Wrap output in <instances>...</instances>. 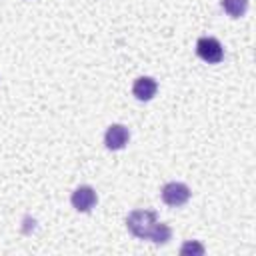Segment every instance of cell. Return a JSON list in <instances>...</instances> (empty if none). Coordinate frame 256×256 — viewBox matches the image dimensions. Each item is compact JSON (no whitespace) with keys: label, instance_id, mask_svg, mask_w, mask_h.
I'll use <instances>...</instances> for the list:
<instances>
[{"label":"cell","instance_id":"6da1fadb","mask_svg":"<svg viewBox=\"0 0 256 256\" xmlns=\"http://www.w3.org/2000/svg\"><path fill=\"white\" fill-rule=\"evenodd\" d=\"M126 228L140 240H152L154 244H166L172 236L168 224L158 222L152 210H134L126 216Z\"/></svg>","mask_w":256,"mask_h":256},{"label":"cell","instance_id":"7a4b0ae2","mask_svg":"<svg viewBox=\"0 0 256 256\" xmlns=\"http://www.w3.org/2000/svg\"><path fill=\"white\" fill-rule=\"evenodd\" d=\"M196 52H198V56H200L204 62H208V64H218V62L224 58V48H222V44H220L216 38H212V36H202V38H198V42H196Z\"/></svg>","mask_w":256,"mask_h":256},{"label":"cell","instance_id":"3957f363","mask_svg":"<svg viewBox=\"0 0 256 256\" xmlns=\"http://www.w3.org/2000/svg\"><path fill=\"white\" fill-rule=\"evenodd\" d=\"M190 188L182 182H168L164 188H162V200L164 204L168 206H182L190 200Z\"/></svg>","mask_w":256,"mask_h":256},{"label":"cell","instance_id":"277c9868","mask_svg":"<svg viewBox=\"0 0 256 256\" xmlns=\"http://www.w3.org/2000/svg\"><path fill=\"white\" fill-rule=\"evenodd\" d=\"M96 200H98V196L92 186H78L70 196V202H72L74 210H78V212H90L94 208Z\"/></svg>","mask_w":256,"mask_h":256},{"label":"cell","instance_id":"5b68a950","mask_svg":"<svg viewBox=\"0 0 256 256\" xmlns=\"http://www.w3.org/2000/svg\"><path fill=\"white\" fill-rule=\"evenodd\" d=\"M130 140V132L124 124H110L104 134V144L108 150H122Z\"/></svg>","mask_w":256,"mask_h":256},{"label":"cell","instance_id":"8992f818","mask_svg":"<svg viewBox=\"0 0 256 256\" xmlns=\"http://www.w3.org/2000/svg\"><path fill=\"white\" fill-rule=\"evenodd\" d=\"M156 90H158V84H156V80L150 78V76H140V78H136L134 84H132V94H134L136 100H140V102L152 100L154 94H156Z\"/></svg>","mask_w":256,"mask_h":256},{"label":"cell","instance_id":"52a82bcc","mask_svg":"<svg viewBox=\"0 0 256 256\" xmlns=\"http://www.w3.org/2000/svg\"><path fill=\"white\" fill-rule=\"evenodd\" d=\"M220 6L230 18H240L248 10V0H220Z\"/></svg>","mask_w":256,"mask_h":256},{"label":"cell","instance_id":"ba28073f","mask_svg":"<svg viewBox=\"0 0 256 256\" xmlns=\"http://www.w3.org/2000/svg\"><path fill=\"white\" fill-rule=\"evenodd\" d=\"M180 254H182V256H192V254L202 256V254H204V246H202L198 240H186V242L182 244V248H180Z\"/></svg>","mask_w":256,"mask_h":256}]
</instances>
